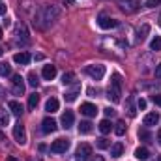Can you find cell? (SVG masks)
Returning a JSON list of instances; mask_svg holds the SVG:
<instances>
[{
  "label": "cell",
  "instance_id": "cell-15",
  "mask_svg": "<svg viewBox=\"0 0 161 161\" xmlns=\"http://www.w3.org/2000/svg\"><path fill=\"white\" fill-rule=\"evenodd\" d=\"M79 94H80V86H79V84H73V88H71V90H68L64 97H66V101H69V103H71V101H75V99H77V96H79Z\"/></svg>",
  "mask_w": 161,
  "mask_h": 161
},
{
  "label": "cell",
  "instance_id": "cell-31",
  "mask_svg": "<svg viewBox=\"0 0 161 161\" xmlns=\"http://www.w3.org/2000/svg\"><path fill=\"white\" fill-rule=\"evenodd\" d=\"M97 148H101V150H105V148H111V142H109V139H105V137L97 139Z\"/></svg>",
  "mask_w": 161,
  "mask_h": 161
},
{
  "label": "cell",
  "instance_id": "cell-11",
  "mask_svg": "<svg viewBox=\"0 0 161 161\" xmlns=\"http://www.w3.org/2000/svg\"><path fill=\"white\" fill-rule=\"evenodd\" d=\"M80 114H84V116H96L97 114V107L94 103H82L80 105Z\"/></svg>",
  "mask_w": 161,
  "mask_h": 161
},
{
  "label": "cell",
  "instance_id": "cell-18",
  "mask_svg": "<svg viewBox=\"0 0 161 161\" xmlns=\"http://www.w3.org/2000/svg\"><path fill=\"white\" fill-rule=\"evenodd\" d=\"M58 107H60V103H58V99H56V97H51V99L45 103V111H47V113H56V111H58Z\"/></svg>",
  "mask_w": 161,
  "mask_h": 161
},
{
  "label": "cell",
  "instance_id": "cell-47",
  "mask_svg": "<svg viewBox=\"0 0 161 161\" xmlns=\"http://www.w3.org/2000/svg\"><path fill=\"white\" fill-rule=\"evenodd\" d=\"M158 161H161V156H159V158H158Z\"/></svg>",
  "mask_w": 161,
  "mask_h": 161
},
{
  "label": "cell",
  "instance_id": "cell-3",
  "mask_svg": "<svg viewBox=\"0 0 161 161\" xmlns=\"http://www.w3.org/2000/svg\"><path fill=\"white\" fill-rule=\"evenodd\" d=\"M11 92H13L15 96H23V94H25V79H23L19 73L11 75Z\"/></svg>",
  "mask_w": 161,
  "mask_h": 161
},
{
  "label": "cell",
  "instance_id": "cell-26",
  "mask_svg": "<svg viewBox=\"0 0 161 161\" xmlns=\"http://www.w3.org/2000/svg\"><path fill=\"white\" fill-rule=\"evenodd\" d=\"M9 124V114H8V111L6 109H2L0 107V125L4 127V125H8Z\"/></svg>",
  "mask_w": 161,
  "mask_h": 161
},
{
  "label": "cell",
  "instance_id": "cell-35",
  "mask_svg": "<svg viewBox=\"0 0 161 161\" xmlns=\"http://www.w3.org/2000/svg\"><path fill=\"white\" fill-rule=\"evenodd\" d=\"M158 4H161L159 0H146V6H148V8H156Z\"/></svg>",
  "mask_w": 161,
  "mask_h": 161
},
{
  "label": "cell",
  "instance_id": "cell-30",
  "mask_svg": "<svg viewBox=\"0 0 161 161\" xmlns=\"http://www.w3.org/2000/svg\"><path fill=\"white\" fill-rule=\"evenodd\" d=\"M28 84H30V86H34V88L40 84V80H38V75H36L34 71H30V73H28Z\"/></svg>",
  "mask_w": 161,
  "mask_h": 161
},
{
  "label": "cell",
  "instance_id": "cell-20",
  "mask_svg": "<svg viewBox=\"0 0 161 161\" xmlns=\"http://www.w3.org/2000/svg\"><path fill=\"white\" fill-rule=\"evenodd\" d=\"M135 158L141 161H146L150 158V152H148V148H144V146H141V148H137L135 150Z\"/></svg>",
  "mask_w": 161,
  "mask_h": 161
},
{
  "label": "cell",
  "instance_id": "cell-28",
  "mask_svg": "<svg viewBox=\"0 0 161 161\" xmlns=\"http://www.w3.org/2000/svg\"><path fill=\"white\" fill-rule=\"evenodd\" d=\"M150 49H152V51H156V53L161 51V38H159V36H156L154 40L150 41Z\"/></svg>",
  "mask_w": 161,
  "mask_h": 161
},
{
  "label": "cell",
  "instance_id": "cell-17",
  "mask_svg": "<svg viewBox=\"0 0 161 161\" xmlns=\"http://www.w3.org/2000/svg\"><path fill=\"white\" fill-rule=\"evenodd\" d=\"M148 32H150V25L144 23V25L137 30V41H144L146 40V36H148Z\"/></svg>",
  "mask_w": 161,
  "mask_h": 161
},
{
  "label": "cell",
  "instance_id": "cell-13",
  "mask_svg": "<svg viewBox=\"0 0 161 161\" xmlns=\"http://www.w3.org/2000/svg\"><path fill=\"white\" fill-rule=\"evenodd\" d=\"M41 75H43V79L45 80H53L56 77V66H43V71H41Z\"/></svg>",
  "mask_w": 161,
  "mask_h": 161
},
{
  "label": "cell",
  "instance_id": "cell-41",
  "mask_svg": "<svg viewBox=\"0 0 161 161\" xmlns=\"http://www.w3.org/2000/svg\"><path fill=\"white\" fill-rule=\"evenodd\" d=\"M158 142H159V144H161V129H159V131H158Z\"/></svg>",
  "mask_w": 161,
  "mask_h": 161
},
{
  "label": "cell",
  "instance_id": "cell-1",
  "mask_svg": "<svg viewBox=\"0 0 161 161\" xmlns=\"http://www.w3.org/2000/svg\"><path fill=\"white\" fill-rule=\"evenodd\" d=\"M120 96H122V77L118 73H113L111 77V86L107 90V97L113 101V103H118L120 101Z\"/></svg>",
  "mask_w": 161,
  "mask_h": 161
},
{
  "label": "cell",
  "instance_id": "cell-6",
  "mask_svg": "<svg viewBox=\"0 0 161 161\" xmlns=\"http://www.w3.org/2000/svg\"><path fill=\"white\" fill-rule=\"evenodd\" d=\"M90 77L94 80H99L103 79V75H105V66H101V64H96V66H88L86 69H84Z\"/></svg>",
  "mask_w": 161,
  "mask_h": 161
},
{
  "label": "cell",
  "instance_id": "cell-46",
  "mask_svg": "<svg viewBox=\"0 0 161 161\" xmlns=\"http://www.w3.org/2000/svg\"><path fill=\"white\" fill-rule=\"evenodd\" d=\"M66 2H68V4H71V0H66Z\"/></svg>",
  "mask_w": 161,
  "mask_h": 161
},
{
  "label": "cell",
  "instance_id": "cell-24",
  "mask_svg": "<svg viewBox=\"0 0 161 161\" xmlns=\"http://www.w3.org/2000/svg\"><path fill=\"white\" fill-rule=\"evenodd\" d=\"M111 129H113V125H111V122L107 120V118H105V120H101V122H99V131H101L103 135H107V133H109Z\"/></svg>",
  "mask_w": 161,
  "mask_h": 161
},
{
  "label": "cell",
  "instance_id": "cell-38",
  "mask_svg": "<svg viewBox=\"0 0 161 161\" xmlns=\"http://www.w3.org/2000/svg\"><path fill=\"white\" fill-rule=\"evenodd\" d=\"M103 113H105L107 116H114V109H111V107H107V109H103Z\"/></svg>",
  "mask_w": 161,
  "mask_h": 161
},
{
  "label": "cell",
  "instance_id": "cell-2",
  "mask_svg": "<svg viewBox=\"0 0 161 161\" xmlns=\"http://www.w3.org/2000/svg\"><path fill=\"white\" fill-rule=\"evenodd\" d=\"M38 19H40L41 26H49V25H53V21L58 19V9L54 6H43L40 15H38Z\"/></svg>",
  "mask_w": 161,
  "mask_h": 161
},
{
  "label": "cell",
  "instance_id": "cell-34",
  "mask_svg": "<svg viewBox=\"0 0 161 161\" xmlns=\"http://www.w3.org/2000/svg\"><path fill=\"white\" fill-rule=\"evenodd\" d=\"M137 107H139L141 111H144V109H146V99H142V97H141V99L137 101Z\"/></svg>",
  "mask_w": 161,
  "mask_h": 161
},
{
  "label": "cell",
  "instance_id": "cell-49",
  "mask_svg": "<svg viewBox=\"0 0 161 161\" xmlns=\"http://www.w3.org/2000/svg\"><path fill=\"white\" fill-rule=\"evenodd\" d=\"M159 2H161V0H159Z\"/></svg>",
  "mask_w": 161,
  "mask_h": 161
},
{
  "label": "cell",
  "instance_id": "cell-48",
  "mask_svg": "<svg viewBox=\"0 0 161 161\" xmlns=\"http://www.w3.org/2000/svg\"><path fill=\"white\" fill-rule=\"evenodd\" d=\"M159 25H161V15H159Z\"/></svg>",
  "mask_w": 161,
  "mask_h": 161
},
{
  "label": "cell",
  "instance_id": "cell-23",
  "mask_svg": "<svg viewBox=\"0 0 161 161\" xmlns=\"http://www.w3.org/2000/svg\"><path fill=\"white\" fill-rule=\"evenodd\" d=\"M15 34H17V40H21V36H23V40L28 41V32H26V26H25V25H19Z\"/></svg>",
  "mask_w": 161,
  "mask_h": 161
},
{
  "label": "cell",
  "instance_id": "cell-14",
  "mask_svg": "<svg viewBox=\"0 0 161 161\" xmlns=\"http://www.w3.org/2000/svg\"><path fill=\"white\" fill-rule=\"evenodd\" d=\"M73 120H75L73 113H71V111H66V113L62 114V127H64V129H69V127L73 125Z\"/></svg>",
  "mask_w": 161,
  "mask_h": 161
},
{
  "label": "cell",
  "instance_id": "cell-32",
  "mask_svg": "<svg viewBox=\"0 0 161 161\" xmlns=\"http://www.w3.org/2000/svg\"><path fill=\"white\" fill-rule=\"evenodd\" d=\"M114 133H116L118 137L125 135V124H124V122H118V124H116V127H114Z\"/></svg>",
  "mask_w": 161,
  "mask_h": 161
},
{
  "label": "cell",
  "instance_id": "cell-37",
  "mask_svg": "<svg viewBox=\"0 0 161 161\" xmlns=\"http://www.w3.org/2000/svg\"><path fill=\"white\" fill-rule=\"evenodd\" d=\"M154 73H156V79H161V62L156 66V71Z\"/></svg>",
  "mask_w": 161,
  "mask_h": 161
},
{
  "label": "cell",
  "instance_id": "cell-44",
  "mask_svg": "<svg viewBox=\"0 0 161 161\" xmlns=\"http://www.w3.org/2000/svg\"><path fill=\"white\" fill-rule=\"evenodd\" d=\"M2 36H4V34H2V28H0V38H2Z\"/></svg>",
  "mask_w": 161,
  "mask_h": 161
},
{
  "label": "cell",
  "instance_id": "cell-16",
  "mask_svg": "<svg viewBox=\"0 0 161 161\" xmlns=\"http://www.w3.org/2000/svg\"><path fill=\"white\" fill-rule=\"evenodd\" d=\"M156 124H159V114H158V113H148V114L144 116V125H146V127H152V125H156Z\"/></svg>",
  "mask_w": 161,
  "mask_h": 161
},
{
  "label": "cell",
  "instance_id": "cell-5",
  "mask_svg": "<svg viewBox=\"0 0 161 161\" xmlns=\"http://www.w3.org/2000/svg\"><path fill=\"white\" fill-rule=\"evenodd\" d=\"M118 6H120V9L124 13H135L139 9L141 2L139 0H118Z\"/></svg>",
  "mask_w": 161,
  "mask_h": 161
},
{
  "label": "cell",
  "instance_id": "cell-40",
  "mask_svg": "<svg viewBox=\"0 0 161 161\" xmlns=\"http://www.w3.org/2000/svg\"><path fill=\"white\" fill-rule=\"evenodd\" d=\"M92 161H105V159H103L101 156H96V158H94V159H92Z\"/></svg>",
  "mask_w": 161,
  "mask_h": 161
},
{
  "label": "cell",
  "instance_id": "cell-4",
  "mask_svg": "<svg viewBox=\"0 0 161 161\" xmlns=\"http://www.w3.org/2000/svg\"><path fill=\"white\" fill-rule=\"evenodd\" d=\"M90 156H92V146L86 144V142L79 144V148H77V152H75V161H88Z\"/></svg>",
  "mask_w": 161,
  "mask_h": 161
},
{
  "label": "cell",
  "instance_id": "cell-22",
  "mask_svg": "<svg viewBox=\"0 0 161 161\" xmlns=\"http://www.w3.org/2000/svg\"><path fill=\"white\" fill-rule=\"evenodd\" d=\"M122 152H124V144H120V142H116V144L111 146V156L113 158H120Z\"/></svg>",
  "mask_w": 161,
  "mask_h": 161
},
{
  "label": "cell",
  "instance_id": "cell-9",
  "mask_svg": "<svg viewBox=\"0 0 161 161\" xmlns=\"http://www.w3.org/2000/svg\"><path fill=\"white\" fill-rule=\"evenodd\" d=\"M97 25H99L103 30H109V28H114V26H118V21L111 19L109 15H99V19H97Z\"/></svg>",
  "mask_w": 161,
  "mask_h": 161
},
{
  "label": "cell",
  "instance_id": "cell-39",
  "mask_svg": "<svg viewBox=\"0 0 161 161\" xmlns=\"http://www.w3.org/2000/svg\"><path fill=\"white\" fill-rule=\"evenodd\" d=\"M4 13H6V8H4V6L0 4V15H4Z\"/></svg>",
  "mask_w": 161,
  "mask_h": 161
},
{
  "label": "cell",
  "instance_id": "cell-10",
  "mask_svg": "<svg viewBox=\"0 0 161 161\" xmlns=\"http://www.w3.org/2000/svg\"><path fill=\"white\" fill-rule=\"evenodd\" d=\"M13 62L15 64H21V66H26L30 62V54L26 51H21V53H15L13 54Z\"/></svg>",
  "mask_w": 161,
  "mask_h": 161
},
{
  "label": "cell",
  "instance_id": "cell-12",
  "mask_svg": "<svg viewBox=\"0 0 161 161\" xmlns=\"http://www.w3.org/2000/svg\"><path fill=\"white\" fill-rule=\"evenodd\" d=\"M41 131L43 133H53V131H56V122L53 120V118H43V122H41Z\"/></svg>",
  "mask_w": 161,
  "mask_h": 161
},
{
  "label": "cell",
  "instance_id": "cell-36",
  "mask_svg": "<svg viewBox=\"0 0 161 161\" xmlns=\"http://www.w3.org/2000/svg\"><path fill=\"white\" fill-rule=\"evenodd\" d=\"M152 101H154L156 105H159V107H161V94H156V96H152Z\"/></svg>",
  "mask_w": 161,
  "mask_h": 161
},
{
  "label": "cell",
  "instance_id": "cell-7",
  "mask_svg": "<svg viewBox=\"0 0 161 161\" xmlns=\"http://www.w3.org/2000/svg\"><path fill=\"white\" fill-rule=\"evenodd\" d=\"M68 148H69V141L68 139H56L51 144V152H54V154H66Z\"/></svg>",
  "mask_w": 161,
  "mask_h": 161
},
{
  "label": "cell",
  "instance_id": "cell-42",
  "mask_svg": "<svg viewBox=\"0 0 161 161\" xmlns=\"http://www.w3.org/2000/svg\"><path fill=\"white\" fill-rule=\"evenodd\" d=\"M2 96H4V88L0 86V97H2Z\"/></svg>",
  "mask_w": 161,
  "mask_h": 161
},
{
  "label": "cell",
  "instance_id": "cell-43",
  "mask_svg": "<svg viewBox=\"0 0 161 161\" xmlns=\"http://www.w3.org/2000/svg\"><path fill=\"white\" fill-rule=\"evenodd\" d=\"M6 161H17V159H15V158H8Z\"/></svg>",
  "mask_w": 161,
  "mask_h": 161
},
{
  "label": "cell",
  "instance_id": "cell-25",
  "mask_svg": "<svg viewBox=\"0 0 161 161\" xmlns=\"http://www.w3.org/2000/svg\"><path fill=\"white\" fill-rule=\"evenodd\" d=\"M11 75V68L8 62H0V77H8Z\"/></svg>",
  "mask_w": 161,
  "mask_h": 161
},
{
  "label": "cell",
  "instance_id": "cell-8",
  "mask_svg": "<svg viewBox=\"0 0 161 161\" xmlns=\"http://www.w3.org/2000/svg\"><path fill=\"white\" fill-rule=\"evenodd\" d=\"M13 139L19 142V144H25L26 142V131H25V125L19 122V124H15V127H13Z\"/></svg>",
  "mask_w": 161,
  "mask_h": 161
},
{
  "label": "cell",
  "instance_id": "cell-33",
  "mask_svg": "<svg viewBox=\"0 0 161 161\" xmlns=\"http://www.w3.org/2000/svg\"><path fill=\"white\" fill-rule=\"evenodd\" d=\"M73 79H75V75H73L71 71H68V73H64V75H62V82H64V84H71Z\"/></svg>",
  "mask_w": 161,
  "mask_h": 161
},
{
  "label": "cell",
  "instance_id": "cell-21",
  "mask_svg": "<svg viewBox=\"0 0 161 161\" xmlns=\"http://www.w3.org/2000/svg\"><path fill=\"white\" fill-rule=\"evenodd\" d=\"M38 103H40V96H38L36 92H34V94H30V96H28V109H30V111H34V109L38 107Z\"/></svg>",
  "mask_w": 161,
  "mask_h": 161
},
{
  "label": "cell",
  "instance_id": "cell-29",
  "mask_svg": "<svg viewBox=\"0 0 161 161\" xmlns=\"http://www.w3.org/2000/svg\"><path fill=\"white\" fill-rule=\"evenodd\" d=\"M139 139L144 141V142H150V141H152V135H150L146 129H139Z\"/></svg>",
  "mask_w": 161,
  "mask_h": 161
},
{
  "label": "cell",
  "instance_id": "cell-19",
  "mask_svg": "<svg viewBox=\"0 0 161 161\" xmlns=\"http://www.w3.org/2000/svg\"><path fill=\"white\" fill-rule=\"evenodd\" d=\"M8 107H9V111H11L13 116H21V114H23V107H21L19 101H9Z\"/></svg>",
  "mask_w": 161,
  "mask_h": 161
},
{
  "label": "cell",
  "instance_id": "cell-27",
  "mask_svg": "<svg viewBox=\"0 0 161 161\" xmlns=\"http://www.w3.org/2000/svg\"><path fill=\"white\" fill-rule=\"evenodd\" d=\"M90 131H92V124H90V122H80L79 124V133L86 135V133H90Z\"/></svg>",
  "mask_w": 161,
  "mask_h": 161
},
{
  "label": "cell",
  "instance_id": "cell-45",
  "mask_svg": "<svg viewBox=\"0 0 161 161\" xmlns=\"http://www.w3.org/2000/svg\"><path fill=\"white\" fill-rule=\"evenodd\" d=\"M2 53H4V51H2V47H0V56H2Z\"/></svg>",
  "mask_w": 161,
  "mask_h": 161
}]
</instances>
